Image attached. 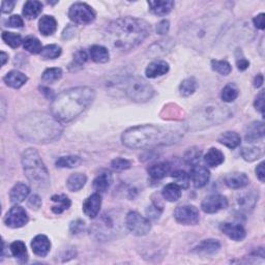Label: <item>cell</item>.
<instances>
[{
  "label": "cell",
  "mask_w": 265,
  "mask_h": 265,
  "mask_svg": "<svg viewBox=\"0 0 265 265\" xmlns=\"http://www.w3.org/2000/svg\"><path fill=\"white\" fill-rule=\"evenodd\" d=\"M87 58H88V56H87V53L85 52V51H83V50L77 51L74 55L73 63L69 65V68L72 69V67H81L86 63Z\"/></svg>",
  "instance_id": "50"
},
{
  "label": "cell",
  "mask_w": 265,
  "mask_h": 265,
  "mask_svg": "<svg viewBox=\"0 0 265 265\" xmlns=\"http://www.w3.org/2000/svg\"><path fill=\"white\" fill-rule=\"evenodd\" d=\"M258 202V193L254 190L241 192L235 197V210L238 213L251 212Z\"/></svg>",
  "instance_id": "12"
},
{
  "label": "cell",
  "mask_w": 265,
  "mask_h": 265,
  "mask_svg": "<svg viewBox=\"0 0 265 265\" xmlns=\"http://www.w3.org/2000/svg\"><path fill=\"white\" fill-rule=\"evenodd\" d=\"M21 162L25 176L32 186L38 191L46 192L50 187V176L38 152L33 148L25 149L21 156Z\"/></svg>",
  "instance_id": "7"
},
{
  "label": "cell",
  "mask_w": 265,
  "mask_h": 265,
  "mask_svg": "<svg viewBox=\"0 0 265 265\" xmlns=\"http://www.w3.org/2000/svg\"><path fill=\"white\" fill-rule=\"evenodd\" d=\"M101 206V197L100 194L95 193L85 199L83 202V211L88 218L95 219L99 215Z\"/></svg>",
  "instance_id": "18"
},
{
  "label": "cell",
  "mask_w": 265,
  "mask_h": 265,
  "mask_svg": "<svg viewBox=\"0 0 265 265\" xmlns=\"http://www.w3.org/2000/svg\"><path fill=\"white\" fill-rule=\"evenodd\" d=\"M163 209L161 207H159L156 204H152L150 206H148V208L146 209V215L148 217V219L150 220H158L160 218V216L162 215Z\"/></svg>",
  "instance_id": "53"
},
{
  "label": "cell",
  "mask_w": 265,
  "mask_h": 265,
  "mask_svg": "<svg viewBox=\"0 0 265 265\" xmlns=\"http://www.w3.org/2000/svg\"><path fill=\"white\" fill-rule=\"evenodd\" d=\"M15 6V1H3L1 4V11L3 14L11 13Z\"/></svg>",
  "instance_id": "60"
},
{
  "label": "cell",
  "mask_w": 265,
  "mask_h": 265,
  "mask_svg": "<svg viewBox=\"0 0 265 265\" xmlns=\"http://www.w3.org/2000/svg\"><path fill=\"white\" fill-rule=\"evenodd\" d=\"M264 137V125L261 121H254L248 126L246 131V140L248 142H255Z\"/></svg>",
  "instance_id": "27"
},
{
  "label": "cell",
  "mask_w": 265,
  "mask_h": 265,
  "mask_svg": "<svg viewBox=\"0 0 265 265\" xmlns=\"http://www.w3.org/2000/svg\"><path fill=\"white\" fill-rule=\"evenodd\" d=\"M211 68L223 76H228L232 72V66L226 60H211Z\"/></svg>",
  "instance_id": "44"
},
{
  "label": "cell",
  "mask_w": 265,
  "mask_h": 265,
  "mask_svg": "<svg viewBox=\"0 0 265 265\" xmlns=\"http://www.w3.org/2000/svg\"><path fill=\"white\" fill-rule=\"evenodd\" d=\"M201 156H202V151L199 148L192 147L186 151L185 156H183V160H185V162L188 165L195 166L198 164V162L201 159Z\"/></svg>",
  "instance_id": "46"
},
{
  "label": "cell",
  "mask_w": 265,
  "mask_h": 265,
  "mask_svg": "<svg viewBox=\"0 0 265 265\" xmlns=\"http://www.w3.org/2000/svg\"><path fill=\"white\" fill-rule=\"evenodd\" d=\"M68 18L76 24L86 25L95 21L96 13L88 4L77 2L69 7Z\"/></svg>",
  "instance_id": "10"
},
{
  "label": "cell",
  "mask_w": 265,
  "mask_h": 265,
  "mask_svg": "<svg viewBox=\"0 0 265 265\" xmlns=\"http://www.w3.org/2000/svg\"><path fill=\"white\" fill-rule=\"evenodd\" d=\"M149 9L152 14L157 16H166L168 15L173 7H174V2L170 0H151L148 1Z\"/></svg>",
  "instance_id": "24"
},
{
  "label": "cell",
  "mask_w": 265,
  "mask_h": 265,
  "mask_svg": "<svg viewBox=\"0 0 265 265\" xmlns=\"http://www.w3.org/2000/svg\"><path fill=\"white\" fill-rule=\"evenodd\" d=\"M175 220L182 225H197L200 221L199 210L194 205H181L174 211Z\"/></svg>",
  "instance_id": "13"
},
{
  "label": "cell",
  "mask_w": 265,
  "mask_h": 265,
  "mask_svg": "<svg viewBox=\"0 0 265 265\" xmlns=\"http://www.w3.org/2000/svg\"><path fill=\"white\" fill-rule=\"evenodd\" d=\"M29 221V217L27 211L19 205L13 206L9 211L6 213L4 218L5 225L9 228H21L25 226Z\"/></svg>",
  "instance_id": "14"
},
{
  "label": "cell",
  "mask_w": 265,
  "mask_h": 265,
  "mask_svg": "<svg viewBox=\"0 0 265 265\" xmlns=\"http://www.w3.org/2000/svg\"><path fill=\"white\" fill-rule=\"evenodd\" d=\"M119 229V225L109 213H104L93 227V232L99 239H109L115 234V230Z\"/></svg>",
  "instance_id": "11"
},
{
  "label": "cell",
  "mask_w": 265,
  "mask_h": 265,
  "mask_svg": "<svg viewBox=\"0 0 265 265\" xmlns=\"http://www.w3.org/2000/svg\"><path fill=\"white\" fill-rule=\"evenodd\" d=\"M162 195L169 202H176L181 197V189L176 183H169L162 191Z\"/></svg>",
  "instance_id": "38"
},
{
  "label": "cell",
  "mask_w": 265,
  "mask_h": 265,
  "mask_svg": "<svg viewBox=\"0 0 265 265\" xmlns=\"http://www.w3.org/2000/svg\"><path fill=\"white\" fill-rule=\"evenodd\" d=\"M51 201L54 203V205L52 206V211L56 213V215H60V213L67 210L70 207V204H72L68 197L64 195V194L52 196L51 197Z\"/></svg>",
  "instance_id": "33"
},
{
  "label": "cell",
  "mask_w": 265,
  "mask_h": 265,
  "mask_svg": "<svg viewBox=\"0 0 265 265\" xmlns=\"http://www.w3.org/2000/svg\"><path fill=\"white\" fill-rule=\"evenodd\" d=\"M256 175L259 178L261 182H264L265 180V171H264V162L260 163V164L256 168Z\"/></svg>",
  "instance_id": "61"
},
{
  "label": "cell",
  "mask_w": 265,
  "mask_h": 265,
  "mask_svg": "<svg viewBox=\"0 0 265 265\" xmlns=\"http://www.w3.org/2000/svg\"><path fill=\"white\" fill-rule=\"evenodd\" d=\"M82 160L78 156H66L61 157L56 161V166L58 168H75L78 167Z\"/></svg>",
  "instance_id": "41"
},
{
  "label": "cell",
  "mask_w": 265,
  "mask_h": 265,
  "mask_svg": "<svg viewBox=\"0 0 265 265\" xmlns=\"http://www.w3.org/2000/svg\"><path fill=\"white\" fill-rule=\"evenodd\" d=\"M250 182V179L246 173L242 172H233L229 173L225 176L226 186L233 190H238L246 188Z\"/></svg>",
  "instance_id": "19"
},
{
  "label": "cell",
  "mask_w": 265,
  "mask_h": 265,
  "mask_svg": "<svg viewBox=\"0 0 265 265\" xmlns=\"http://www.w3.org/2000/svg\"><path fill=\"white\" fill-rule=\"evenodd\" d=\"M27 80H28L27 76L25 74H23L22 72H20V70H17V69H14V70H11V72H8L3 78L4 83L7 86L15 88V89L21 88L23 85H25L26 82H27Z\"/></svg>",
  "instance_id": "23"
},
{
  "label": "cell",
  "mask_w": 265,
  "mask_h": 265,
  "mask_svg": "<svg viewBox=\"0 0 265 265\" xmlns=\"http://www.w3.org/2000/svg\"><path fill=\"white\" fill-rule=\"evenodd\" d=\"M112 181H113V179H112V174L110 172H101L94 180V189L99 194L105 193L111 187Z\"/></svg>",
  "instance_id": "28"
},
{
  "label": "cell",
  "mask_w": 265,
  "mask_h": 265,
  "mask_svg": "<svg viewBox=\"0 0 265 265\" xmlns=\"http://www.w3.org/2000/svg\"><path fill=\"white\" fill-rule=\"evenodd\" d=\"M254 105H255V108H256L261 114H263V112H264V91L263 90L257 96Z\"/></svg>",
  "instance_id": "56"
},
{
  "label": "cell",
  "mask_w": 265,
  "mask_h": 265,
  "mask_svg": "<svg viewBox=\"0 0 265 265\" xmlns=\"http://www.w3.org/2000/svg\"><path fill=\"white\" fill-rule=\"evenodd\" d=\"M5 26L12 27V28H22L24 26L23 19L18 15H14L6 20Z\"/></svg>",
  "instance_id": "52"
},
{
  "label": "cell",
  "mask_w": 265,
  "mask_h": 265,
  "mask_svg": "<svg viewBox=\"0 0 265 265\" xmlns=\"http://www.w3.org/2000/svg\"><path fill=\"white\" fill-rule=\"evenodd\" d=\"M84 227H85V223L81 220H77V221H74V222L70 223L69 229H70V232H72L73 234H78L84 230Z\"/></svg>",
  "instance_id": "54"
},
{
  "label": "cell",
  "mask_w": 265,
  "mask_h": 265,
  "mask_svg": "<svg viewBox=\"0 0 265 265\" xmlns=\"http://www.w3.org/2000/svg\"><path fill=\"white\" fill-rule=\"evenodd\" d=\"M95 99L96 90L89 86L69 88L53 99L51 113L61 122H69L87 110Z\"/></svg>",
  "instance_id": "5"
},
{
  "label": "cell",
  "mask_w": 265,
  "mask_h": 265,
  "mask_svg": "<svg viewBox=\"0 0 265 265\" xmlns=\"http://www.w3.org/2000/svg\"><path fill=\"white\" fill-rule=\"evenodd\" d=\"M253 22H254V25L256 26V28H258L260 30H263L265 28V25H264V14L261 13V14L257 15L256 17L253 19Z\"/></svg>",
  "instance_id": "58"
},
{
  "label": "cell",
  "mask_w": 265,
  "mask_h": 265,
  "mask_svg": "<svg viewBox=\"0 0 265 265\" xmlns=\"http://www.w3.org/2000/svg\"><path fill=\"white\" fill-rule=\"evenodd\" d=\"M227 23L228 16L225 14L203 16L183 27L179 37L187 46L197 51H205L217 42Z\"/></svg>",
  "instance_id": "2"
},
{
  "label": "cell",
  "mask_w": 265,
  "mask_h": 265,
  "mask_svg": "<svg viewBox=\"0 0 265 265\" xmlns=\"http://www.w3.org/2000/svg\"><path fill=\"white\" fill-rule=\"evenodd\" d=\"M43 11V4L42 2L36 1V0H29L25 2L23 7V15L26 19L33 20L38 17Z\"/></svg>",
  "instance_id": "32"
},
{
  "label": "cell",
  "mask_w": 265,
  "mask_h": 265,
  "mask_svg": "<svg viewBox=\"0 0 265 265\" xmlns=\"http://www.w3.org/2000/svg\"><path fill=\"white\" fill-rule=\"evenodd\" d=\"M190 178H192L194 186L196 188L205 187L210 178L209 170L205 166L197 164L195 166H193Z\"/></svg>",
  "instance_id": "17"
},
{
  "label": "cell",
  "mask_w": 265,
  "mask_h": 265,
  "mask_svg": "<svg viewBox=\"0 0 265 265\" xmlns=\"http://www.w3.org/2000/svg\"><path fill=\"white\" fill-rule=\"evenodd\" d=\"M131 166H132L131 162L129 160L122 159V158H117L111 162V167L115 171H124L127 169H130Z\"/></svg>",
  "instance_id": "51"
},
{
  "label": "cell",
  "mask_w": 265,
  "mask_h": 265,
  "mask_svg": "<svg viewBox=\"0 0 265 265\" xmlns=\"http://www.w3.org/2000/svg\"><path fill=\"white\" fill-rule=\"evenodd\" d=\"M57 29V21L54 17L45 15L39 19L38 30L43 35H52Z\"/></svg>",
  "instance_id": "26"
},
{
  "label": "cell",
  "mask_w": 265,
  "mask_h": 265,
  "mask_svg": "<svg viewBox=\"0 0 265 265\" xmlns=\"http://www.w3.org/2000/svg\"><path fill=\"white\" fill-rule=\"evenodd\" d=\"M32 249L36 256L46 257L51 250V241L44 234H38L32 241Z\"/></svg>",
  "instance_id": "20"
},
{
  "label": "cell",
  "mask_w": 265,
  "mask_h": 265,
  "mask_svg": "<svg viewBox=\"0 0 265 265\" xmlns=\"http://www.w3.org/2000/svg\"><path fill=\"white\" fill-rule=\"evenodd\" d=\"M221 249V243L217 239H204L202 240L200 243H198L197 246L194 248L193 252L196 253L198 255H203V256H208V255H213L220 251Z\"/></svg>",
  "instance_id": "21"
},
{
  "label": "cell",
  "mask_w": 265,
  "mask_h": 265,
  "mask_svg": "<svg viewBox=\"0 0 265 265\" xmlns=\"http://www.w3.org/2000/svg\"><path fill=\"white\" fill-rule=\"evenodd\" d=\"M61 77H63V69L59 67L47 68L42 75L43 81L47 83H54L56 81L60 80Z\"/></svg>",
  "instance_id": "45"
},
{
  "label": "cell",
  "mask_w": 265,
  "mask_h": 265,
  "mask_svg": "<svg viewBox=\"0 0 265 265\" xmlns=\"http://www.w3.org/2000/svg\"><path fill=\"white\" fill-rule=\"evenodd\" d=\"M89 55H90V58L97 64H106L108 63L110 58L108 49L104 46H99V45H95L93 47H90Z\"/></svg>",
  "instance_id": "29"
},
{
  "label": "cell",
  "mask_w": 265,
  "mask_h": 265,
  "mask_svg": "<svg viewBox=\"0 0 265 265\" xmlns=\"http://www.w3.org/2000/svg\"><path fill=\"white\" fill-rule=\"evenodd\" d=\"M17 134L33 143H49L57 140L64 132L60 121L47 112H32L16 122Z\"/></svg>",
  "instance_id": "3"
},
{
  "label": "cell",
  "mask_w": 265,
  "mask_h": 265,
  "mask_svg": "<svg viewBox=\"0 0 265 265\" xmlns=\"http://www.w3.org/2000/svg\"><path fill=\"white\" fill-rule=\"evenodd\" d=\"M238 94H239V90L237 86L233 83H229L223 88L221 98L224 101H226V103H231V101L235 100L237 99Z\"/></svg>",
  "instance_id": "42"
},
{
  "label": "cell",
  "mask_w": 265,
  "mask_h": 265,
  "mask_svg": "<svg viewBox=\"0 0 265 265\" xmlns=\"http://www.w3.org/2000/svg\"><path fill=\"white\" fill-rule=\"evenodd\" d=\"M125 89L128 98L136 103H145L155 95V89L141 77H131L128 79Z\"/></svg>",
  "instance_id": "8"
},
{
  "label": "cell",
  "mask_w": 265,
  "mask_h": 265,
  "mask_svg": "<svg viewBox=\"0 0 265 265\" xmlns=\"http://www.w3.org/2000/svg\"><path fill=\"white\" fill-rule=\"evenodd\" d=\"M232 115L233 111L229 107L215 101H208L193 112L186 126L194 132L201 131L219 126L231 118Z\"/></svg>",
  "instance_id": "6"
},
{
  "label": "cell",
  "mask_w": 265,
  "mask_h": 265,
  "mask_svg": "<svg viewBox=\"0 0 265 265\" xmlns=\"http://www.w3.org/2000/svg\"><path fill=\"white\" fill-rule=\"evenodd\" d=\"M23 47L26 51H28V52L32 54H38L40 53V51L43 50V47L39 42V39L32 35L25 37V39L23 40Z\"/></svg>",
  "instance_id": "40"
},
{
  "label": "cell",
  "mask_w": 265,
  "mask_h": 265,
  "mask_svg": "<svg viewBox=\"0 0 265 265\" xmlns=\"http://www.w3.org/2000/svg\"><path fill=\"white\" fill-rule=\"evenodd\" d=\"M172 177L174 178L175 183L180 189H188L190 185V175L186 171L177 170L173 172Z\"/></svg>",
  "instance_id": "49"
},
{
  "label": "cell",
  "mask_w": 265,
  "mask_h": 265,
  "mask_svg": "<svg viewBox=\"0 0 265 265\" xmlns=\"http://www.w3.org/2000/svg\"><path fill=\"white\" fill-rule=\"evenodd\" d=\"M150 32L151 27L145 20L122 17L107 26L105 39L111 48L126 52L143 43Z\"/></svg>",
  "instance_id": "1"
},
{
  "label": "cell",
  "mask_w": 265,
  "mask_h": 265,
  "mask_svg": "<svg viewBox=\"0 0 265 265\" xmlns=\"http://www.w3.org/2000/svg\"><path fill=\"white\" fill-rule=\"evenodd\" d=\"M228 207V200L223 195H210L201 203V208L205 213H216Z\"/></svg>",
  "instance_id": "15"
},
{
  "label": "cell",
  "mask_w": 265,
  "mask_h": 265,
  "mask_svg": "<svg viewBox=\"0 0 265 265\" xmlns=\"http://www.w3.org/2000/svg\"><path fill=\"white\" fill-rule=\"evenodd\" d=\"M40 205H42V199L39 198V196L33 195L32 197L29 198V200H28V206L30 208H33V209L36 210V209H38L40 207Z\"/></svg>",
  "instance_id": "55"
},
{
  "label": "cell",
  "mask_w": 265,
  "mask_h": 265,
  "mask_svg": "<svg viewBox=\"0 0 265 265\" xmlns=\"http://www.w3.org/2000/svg\"><path fill=\"white\" fill-rule=\"evenodd\" d=\"M8 60V55L5 52H1V66H4L6 64V61Z\"/></svg>",
  "instance_id": "63"
},
{
  "label": "cell",
  "mask_w": 265,
  "mask_h": 265,
  "mask_svg": "<svg viewBox=\"0 0 265 265\" xmlns=\"http://www.w3.org/2000/svg\"><path fill=\"white\" fill-rule=\"evenodd\" d=\"M63 50L58 45H48L40 51V56L44 59H55L61 55Z\"/></svg>",
  "instance_id": "47"
},
{
  "label": "cell",
  "mask_w": 265,
  "mask_h": 265,
  "mask_svg": "<svg viewBox=\"0 0 265 265\" xmlns=\"http://www.w3.org/2000/svg\"><path fill=\"white\" fill-rule=\"evenodd\" d=\"M126 227L136 236H144L151 230L149 220L137 211H130L126 216Z\"/></svg>",
  "instance_id": "9"
},
{
  "label": "cell",
  "mask_w": 265,
  "mask_h": 265,
  "mask_svg": "<svg viewBox=\"0 0 265 265\" xmlns=\"http://www.w3.org/2000/svg\"><path fill=\"white\" fill-rule=\"evenodd\" d=\"M9 250L15 258L19 260L20 263H25L28 260V254L25 243L21 240H16L11 243Z\"/></svg>",
  "instance_id": "34"
},
{
  "label": "cell",
  "mask_w": 265,
  "mask_h": 265,
  "mask_svg": "<svg viewBox=\"0 0 265 265\" xmlns=\"http://www.w3.org/2000/svg\"><path fill=\"white\" fill-rule=\"evenodd\" d=\"M87 182V177L82 173H74L66 180V187L70 192H78L82 189Z\"/></svg>",
  "instance_id": "36"
},
{
  "label": "cell",
  "mask_w": 265,
  "mask_h": 265,
  "mask_svg": "<svg viewBox=\"0 0 265 265\" xmlns=\"http://www.w3.org/2000/svg\"><path fill=\"white\" fill-rule=\"evenodd\" d=\"M171 166L169 163L167 162H162V163H158V164L151 165L148 168V174L152 179H162L164 178L168 173L170 172Z\"/></svg>",
  "instance_id": "31"
},
{
  "label": "cell",
  "mask_w": 265,
  "mask_h": 265,
  "mask_svg": "<svg viewBox=\"0 0 265 265\" xmlns=\"http://www.w3.org/2000/svg\"><path fill=\"white\" fill-rule=\"evenodd\" d=\"M262 84H263V76L261 74H259L256 76V78H255V80H254V86L256 88H259L262 86Z\"/></svg>",
  "instance_id": "62"
},
{
  "label": "cell",
  "mask_w": 265,
  "mask_h": 265,
  "mask_svg": "<svg viewBox=\"0 0 265 265\" xmlns=\"http://www.w3.org/2000/svg\"><path fill=\"white\" fill-rule=\"evenodd\" d=\"M218 141L224 146L234 149L240 145L241 138L235 132H225L219 137Z\"/></svg>",
  "instance_id": "30"
},
{
  "label": "cell",
  "mask_w": 265,
  "mask_h": 265,
  "mask_svg": "<svg viewBox=\"0 0 265 265\" xmlns=\"http://www.w3.org/2000/svg\"><path fill=\"white\" fill-rule=\"evenodd\" d=\"M236 66L239 70H246L250 66V61L244 57H237L236 59Z\"/></svg>",
  "instance_id": "59"
},
{
  "label": "cell",
  "mask_w": 265,
  "mask_h": 265,
  "mask_svg": "<svg viewBox=\"0 0 265 265\" xmlns=\"http://www.w3.org/2000/svg\"><path fill=\"white\" fill-rule=\"evenodd\" d=\"M241 157L243 160H246L247 162H254L258 159H260L263 155L262 149L259 147H243L240 151Z\"/></svg>",
  "instance_id": "43"
},
{
  "label": "cell",
  "mask_w": 265,
  "mask_h": 265,
  "mask_svg": "<svg viewBox=\"0 0 265 265\" xmlns=\"http://www.w3.org/2000/svg\"><path fill=\"white\" fill-rule=\"evenodd\" d=\"M173 47L171 39H165V40H159L156 44L152 45L150 48H148V54L150 56H159L164 55L170 52Z\"/></svg>",
  "instance_id": "35"
},
{
  "label": "cell",
  "mask_w": 265,
  "mask_h": 265,
  "mask_svg": "<svg viewBox=\"0 0 265 265\" xmlns=\"http://www.w3.org/2000/svg\"><path fill=\"white\" fill-rule=\"evenodd\" d=\"M30 189L28 186H26L25 183L18 182L13 187L9 193V199L13 204H19V203H22L29 195Z\"/></svg>",
  "instance_id": "25"
},
{
  "label": "cell",
  "mask_w": 265,
  "mask_h": 265,
  "mask_svg": "<svg viewBox=\"0 0 265 265\" xmlns=\"http://www.w3.org/2000/svg\"><path fill=\"white\" fill-rule=\"evenodd\" d=\"M197 87H198V83L195 78H193V77L187 78L183 80L179 85V94L181 97L188 98L195 94Z\"/></svg>",
  "instance_id": "39"
},
{
  "label": "cell",
  "mask_w": 265,
  "mask_h": 265,
  "mask_svg": "<svg viewBox=\"0 0 265 265\" xmlns=\"http://www.w3.org/2000/svg\"><path fill=\"white\" fill-rule=\"evenodd\" d=\"M182 136V130L177 127L173 129L156 125H143L128 129L122 134L121 141L129 148L142 149L173 144Z\"/></svg>",
  "instance_id": "4"
},
{
  "label": "cell",
  "mask_w": 265,
  "mask_h": 265,
  "mask_svg": "<svg viewBox=\"0 0 265 265\" xmlns=\"http://www.w3.org/2000/svg\"><path fill=\"white\" fill-rule=\"evenodd\" d=\"M4 109H5V107H4V100H3V99H1V110H2V113H1V120H3V118H4Z\"/></svg>",
  "instance_id": "64"
},
{
  "label": "cell",
  "mask_w": 265,
  "mask_h": 265,
  "mask_svg": "<svg viewBox=\"0 0 265 265\" xmlns=\"http://www.w3.org/2000/svg\"><path fill=\"white\" fill-rule=\"evenodd\" d=\"M1 37H2V39L4 40V43L6 45H8L9 47H12L14 49L18 48L20 45L23 43L22 36L20 34H18V33H15L3 32Z\"/></svg>",
  "instance_id": "48"
},
{
  "label": "cell",
  "mask_w": 265,
  "mask_h": 265,
  "mask_svg": "<svg viewBox=\"0 0 265 265\" xmlns=\"http://www.w3.org/2000/svg\"><path fill=\"white\" fill-rule=\"evenodd\" d=\"M220 230L227 235L230 239L235 241H241L247 236V232L239 224L223 223L220 226Z\"/></svg>",
  "instance_id": "16"
},
{
  "label": "cell",
  "mask_w": 265,
  "mask_h": 265,
  "mask_svg": "<svg viewBox=\"0 0 265 265\" xmlns=\"http://www.w3.org/2000/svg\"><path fill=\"white\" fill-rule=\"evenodd\" d=\"M169 65L168 63L164 60H156L150 63L146 69H145V75L147 78L155 79L161 76H164L169 72Z\"/></svg>",
  "instance_id": "22"
},
{
  "label": "cell",
  "mask_w": 265,
  "mask_h": 265,
  "mask_svg": "<svg viewBox=\"0 0 265 265\" xmlns=\"http://www.w3.org/2000/svg\"><path fill=\"white\" fill-rule=\"evenodd\" d=\"M204 161L209 167H218L223 164L224 161H225V157H224V154L221 150L212 147L204 156Z\"/></svg>",
  "instance_id": "37"
},
{
  "label": "cell",
  "mask_w": 265,
  "mask_h": 265,
  "mask_svg": "<svg viewBox=\"0 0 265 265\" xmlns=\"http://www.w3.org/2000/svg\"><path fill=\"white\" fill-rule=\"evenodd\" d=\"M170 23L168 20H163L157 26V33L159 34H166L169 32Z\"/></svg>",
  "instance_id": "57"
}]
</instances>
